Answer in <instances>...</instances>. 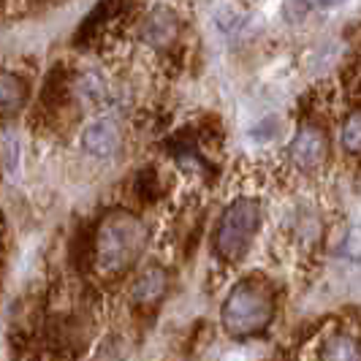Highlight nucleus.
I'll use <instances>...</instances> for the list:
<instances>
[{
  "label": "nucleus",
  "mask_w": 361,
  "mask_h": 361,
  "mask_svg": "<svg viewBox=\"0 0 361 361\" xmlns=\"http://www.w3.org/2000/svg\"><path fill=\"white\" fill-rule=\"evenodd\" d=\"M145 242L147 231L136 215H128V212L106 215L98 228V239H95L98 269L104 274H117V271L128 269L139 258Z\"/></svg>",
  "instance_id": "1"
},
{
  "label": "nucleus",
  "mask_w": 361,
  "mask_h": 361,
  "mask_svg": "<svg viewBox=\"0 0 361 361\" xmlns=\"http://www.w3.org/2000/svg\"><path fill=\"white\" fill-rule=\"evenodd\" d=\"M271 315H274V305H271L269 293L255 283H239L228 293L223 312H220L226 331L234 337H247L255 331H264L269 326Z\"/></svg>",
  "instance_id": "2"
},
{
  "label": "nucleus",
  "mask_w": 361,
  "mask_h": 361,
  "mask_svg": "<svg viewBox=\"0 0 361 361\" xmlns=\"http://www.w3.org/2000/svg\"><path fill=\"white\" fill-rule=\"evenodd\" d=\"M261 226V207L253 199H236L217 226L215 250L226 261H239L253 245V236Z\"/></svg>",
  "instance_id": "3"
},
{
  "label": "nucleus",
  "mask_w": 361,
  "mask_h": 361,
  "mask_svg": "<svg viewBox=\"0 0 361 361\" xmlns=\"http://www.w3.org/2000/svg\"><path fill=\"white\" fill-rule=\"evenodd\" d=\"M123 145V128L111 117H98L82 130L79 147L92 158H111Z\"/></svg>",
  "instance_id": "4"
},
{
  "label": "nucleus",
  "mask_w": 361,
  "mask_h": 361,
  "mask_svg": "<svg viewBox=\"0 0 361 361\" xmlns=\"http://www.w3.org/2000/svg\"><path fill=\"white\" fill-rule=\"evenodd\" d=\"M326 133L321 128L315 126H305L299 128V133L293 136L290 142L288 152H290V161L299 171H315L321 169V163L326 161Z\"/></svg>",
  "instance_id": "5"
},
{
  "label": "nucleus",
  "mask_w": 361,
  "mask_h": 361,
  "mask_svg": "<svg viewBox=\"0 0 361 361\" xmlns=\"http://www.w3.org/2000/svg\"><path fill=\"white\" fill-rule=\"evenodd\" d=\"M177 33H180V19L169 6H155L142 25V41L155 49H166L169 44H174Z\"/></svg>",
  "instance_id": "6"
},
{
  "label": "nucleus",
  "mask_w": 361,
  "mask_h": 361,
  "mask_svg": "<svg viewBox=\"0 0 361 361\" xmlns=\"http://www.w3.org/2000/svg\"><path fill=\"white\" fill-rule=\"evenodd\" d=\"M73 95H76V101H79L82 106H87V109H104V106H109L111 98H114L106 76L101 71H92V68L76 76V82H73Z\"/></svg>",
  "instance_id": "7"
},
{
  "label": "nucleus",
  "mask_w": 361,
  "mask_h": 361,
  "mask_svg": "<svg viewBox=\"0 0 361 361\" xmlns=\"http://www.w3.org/2000/svg\"><path fill=\"white\" fill-rule=\"evenodd\" d=\"M169 288V271L161 267H149L147 271H142V277L136 280L133 286V302L149 307V305H158Z\"/></svg>",
  "instance_id": "8"
},
{
  "label": "nucleus",
  "mask_w": 361,
  "mask_h": 361,
  "mask_svg": "<svg viewBox=\"0 0 361 361\" xmlns=\"http://www.w3.org/2000/svg\"><path fill=\"white\" fill-rule=\"evenodd\" d=\"M27 101V85L17 73H0V114H14Z\"/></svg>",
  "instance_id": "9"
},
{
  "label": "nucleus",
  "mask_w": 361,
  "mask_h": 361,
  "mask_svg": "<svg viewBox=\"0 0 361 361\" xmlns=\"http://www.w3.org/2000/svg\"><path fill=\"white\" fill-rule=\"evenodd\" d=\"M321 361H359V343L350 334H334L321 348Z\"/></svg>",
  "instance_id": "10"
},
{
  "label": "nucleus",
  "mask_w": 361,
  "mask_h": 361,
  "mask_svg": "<svg viewBox=\"0 0 361 361\" xmlns=\"http://www.w3.org/2000/svg\"><path fill=\"white\" fill-rule=\"evenodd\" d=\"M343 3L345 0H286L283 14L290 22H299V19H305L312 11H329V8H337Z\"/></svg>",
  "instance_id": "11"
},
{
  "label": "nucleus",
  "mask_w": 361,
  "mask_h": 361,
  "mask_svg": "<svg viewBox=\"0 0 361 361\" xmlns=\"http://www.w3.org/2000/svg\"><path fill=\"white\" fill-rule=\"evenodd\" d=\"M340 142H343V149H348L350 155H356L361 149V120L359 111H353L348 120L343 123V130H340Z\"/></svg>",
  "instance_id": "12"
},
{
  "label": "nucleus",
  "mask_w": 361,
  "mask_h": 361,
  "mask_svg": "<svg viewBox=\"0 0 361 361\" xmlns=\"http://www.w3.org/2000/svg\"><path fill=\"white\" fill-rule=\"evenodd\" d=\"M247 19H245V14L239 11V8H234V6H223L220 11L215 14V25L226 33V36H231V33H236L242 25H245Z\"/></svg>",
  "instance_id": "13"
},
{
  "label": "nucleus",
  "mask_w": 361,
  "mask_h": 361,
  "mask_svg": "<svg viewBox=\"0 0 361 361\" xmlns=\"http://www.w3.org/2000/svg\"><path fill=\"white\" fill-rule=\"evenodd\" d=\"M277 133H280V123H277V117H264L261 123H255L253 126L250 139H255V142H271Z\"/></svg>",
  "instance_id": "14"
}]
</instances>
